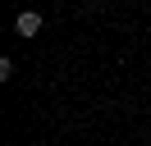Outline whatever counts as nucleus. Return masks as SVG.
<instances>
[{
	"mask_svg": "<svg viewBox=\"0 0 151 146\" xmlns=\"http://www.w3.org/2000/svg\"><path fill=\"white\" fill-rule=\"evenodd\" d=\"M14 32H19V36H37L41 32V14H37V9H23V14L14 18Z\"/></svg>",
	"mask_w": 151,
	"mask_h": 146,
	"instance_id": "nucleus-1",
	"label": "nucleus"
}]
</instances>
